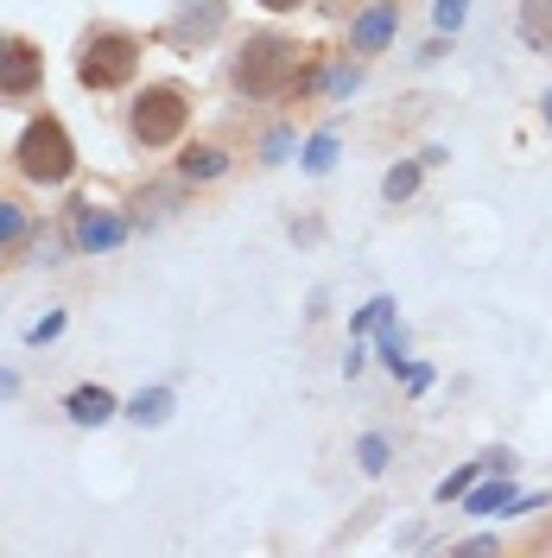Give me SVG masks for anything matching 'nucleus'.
Here are the masks:
<instances>
[{
  "label": "nucleus",
  "mask_w": 552,
  "mask_h": 558,
  "mask_svg": "<svg viewBox=\"0 0 552 558\" xmlns=\"http://www.w3.org/2000/svg\"><path fill=\"white\" fill-rule=\"evenodd\" d=\"M292 76H299V45L286 33H254L242 51H236V64H229V83H236L242 96H254V102L286 96Z\"/></svg>",
  "instance_id": "f257e3e1"
},
{
  "label": "nucleus",
  "mask_w": 552,
  "mask_h": 558,
  "mask_svg": "<svg viewBox=\"0 0 552 558\" xmlns=\"http://www.w3.org/2000/svg\"><path fill=\"white\" fill-rule=\"evenodd\" d=\"M184 89L178 83H153L146 96L134 102V114H128V128H134L140 146H172L178 134H184Z\"/></svg>",
  "instance_id": "20e7f679"
},
{
  "label": "nucleus",
  "mask_w": 552,
  "mask_h": 558,
  "mask_svg": "<svg viewBox=\"0 0 552 558\" xmlns=\"http://www.w3.org/2000/svg\"><path fill=\"white\" fill-rule=\"evenodd\" d=\"M520 33H527L533 51L552 58V0H527V7H520Z\"/></svg>",
  "instance_id": "6e6552de"
},
{
  "label": "nucleus",
  "mask_w": 552,
  "mask_h": 558,
  "mask_svg": "<svg viewBox=\"0 0 552 558\" xmlns=\"http://www.w3.org/2000/svg\"><path fill=\"white\" fill-rule=\"evenodd\" d=\"M216 26H223V0H184L172 20V38L178 45H209Z\"/></svg>",
  "instance_id": "423d86ee"
},
{
  "label": "nucleus",
  "mask_w": 552,
  "mask_h": 558,
  "mask_svg": "<svg viewBox=\"0 0 552 558\" xmlns=\"http://www.w3.org/2000/svg\"><path fill=\"white\" fill-rule=\"evenodd\" d=\"M121 242V222H83V247H108Z\"/></svg>",
  "instance_id": "f8f14e48"
},
{
  "label": "nucleus",
  "mask_w": 552,
  "mask_h": 558,
  "mask_svg": "<svg viewBox=\"0 0 552 558\" xmlns=\"http://www.w3.org/2000/svg\"><path fill=\"white\" fill-rule=\"evenodd\" d=\"M134 70H140V45H134V33H115V26L89 33L83 38V51H76V83L96 89V96L121 89Z\"/></svg>",
  "instance_id": "f03ea898"
},
{
  "label": "nucleus",
  "mask_w": 552,
  "mask_h": 558,
  "mask_svg": "<svg viewBox=\"0 0 552 558\" xmlns=\"http://www.w3.org/2000/svg\"><path fill=\"white\" fill-rule=\"evenodd\" d=\"M547 114H552V96H547Z\"/></svg>",
  "instance_id": "6ab92c4d"
},
{
  "label": "nucleus",
  "mask_w": 552,
  "mask_h": 558,
  "mask_svg": "<svg viewBox=\"0 0 552 558\" xmlns=\"http://www.w3.org/2000/svg\"><path fill=\"white\" fill-rule=\"evenodd\" d=\"M20 172L33 178V184H64L70 172H76V146H70L64 121H51V114H38L33 128L20 134Z\"/></svg>",
  "instance_id": "7ed1b4c3"
},
{
  "label": "nucleus",
  "mask_w": 552,
  "mask_h": 558,
  "mask_svg": "<svg viewBox=\"0 0 552 558\" xmlns=\"http://www.w3.org/2000/svg\"><path fill=\"white\" fill-rule=\"evenodd\" d=\"M70 413L83 418V425H96V418L115 413V400H108L103 387H83V393H70Z\"/></svg>",
  "instance_id": "1a4fd4ad"
},
{
  "label": "nucleus",
  "mask_w": 552,
  "mask_h": 558,
  "mask_svg": "<svg viewBox=\"0 0 552 558\" xmlns=\"http://www.w3.org/2000/svg\"><path fill=\"white\" fill-rule=\"evenodd\" d=\"M223 172V153H216V146H191V153H184V178H216Z\"/></svg>",
  "instance_id": "9d476101"
},
{
  "label": "nucleus",
  "mask_w": 552,
  "mask_h": 558,
  "mask_svg": "<svg viewBox=\"0 0 552 558\" xmlns=\"http://www.w3.org/2000/svg\"><path fill=\"white\" fill-rule=\"evenodd\" d=\"M166 407H172L166 393H140V400H134V418H140V425H146V418H166Z\"/></svg>",
  "instance_id": "ddd939ff"
},
{
  "label": "nucleus",
  "mask_w": 552,
  "mask_h": 558,
  "mask_svg": "<svg viewBox=\"0 0 552 558\" xmlns=\"http://www.w3.org/2000/svg\"><path fill=\"white\" fill-rule=\"evenodd\" d=\"M413 184H419V166H394V172H387V184H381V191H387V197L400 204V197H413Z\"/></svg>",
  "instance_id": "9b49d317"
},
{
  "label": "nucleus",
  "mask_w": 552,
  "mask_h": 558,
  "mask_svg": "<svg viewBox=\"0 0 552 558\" xmlns=\"http://www.w3.org/2000/svg\"><path fill=\"white\" fill-rule=\"evenodd\" d=\"M331 159H337V140H311V172H331Z\"/></svg>",
  "instance_id": "4468645a"
},
{
  "label": "nucleus",
  "mask_w": 552,
  "mask_h": 558,
  "mask_svg": "<svg viewBox=\"0 0 552 558\" xmlns=\"http://www.w3.org/2000/svg\"><path fill=\"white\" fill-rule=\"evenodd\" d=\"M38 83H45V58H38L33 38L20 33H0V96H33Z\"/></svg>",
  "instance_id": "39448f33"
},
{
  "label": "nucleus",
  "mask_w": 552,
  "mask_h": 558,
  "mask_svg": "<svg viewBox=\"0 0 552 558\" xmlns=\"http://www.w3.org/2000/svg\"><path fill=\"white\" fill-rule=\"evenodd\" d=\"M495 501H502V488H483V495H470V514H489Z\"/></svg>",
  "instance_id": "f3484780"
},
{
  "label": "nucleus",
  "mask_w": 552,
  "mask_h": 558,
  "mask_svg": "<svg viewBox=\"0 0 552 558\" xmlns=\"http://www.w3.org/2000/svg\"><path fill=\"white\" fill-rule=\"evenodd\" d=\"M13 235H26V216L13 204H0V242H13Z\"/></svg>",
  "instance_id": "2eb2a0df"
},
{
  "label": "nucleus",
  "mask_w": 552,
  "mask_h": 558,
  "mask_svg": "<svg viewBox=\"0 0 552 558\" xmlns=\"http://www.w3.org/2000/svg\"><path fill=\"white\" fill-rule=\"evenodd\" d=\"M387 33H394V7H369V13L356 20L349 45H356V51H381V45H387Z\"/></svg>",
  "instance_id": "0eeeda50"
},
{
  "label": "nucleus",
  "mask_w": 552,
  "mask_h": 558,
  "mask_svg": "<svg viewBox=\"0 0 552 558\" xmlns=\"http://www.w3.org/2000/svg\"><path fill=\"white\" fill-rule=\"evenodd\" d=\"M261 7H274V13H292V7H299V0H261Z\"/></svg>",
  "instance_id": "a211bd4d"
},
{
  "label": "nucleus",
  "mask_w": 552,
  "mask_h": 558,
  "mask_svg": "<svg viewBox=\"0 0 552 558\" xmlns=\"http://www.w3.org/2000/svg\"><path fill=\"white\" fill-rule=\"evenodd\" d=\"M464 7L470 0H439V26H464Z\"/></svg>",
  "instance_id": "dca6fc26"
}]
</instances>
